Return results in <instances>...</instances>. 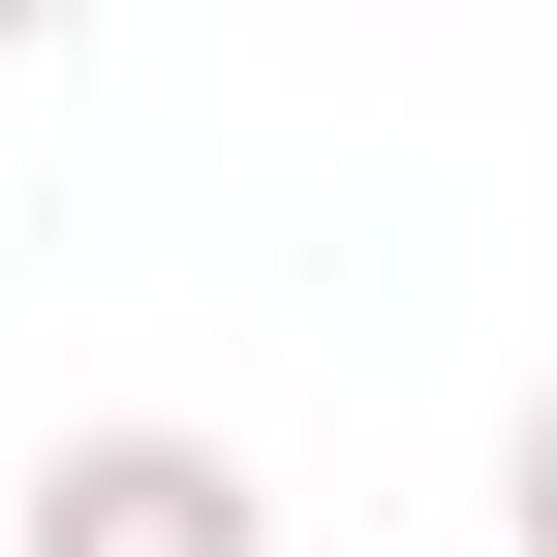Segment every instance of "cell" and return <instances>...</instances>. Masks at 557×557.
<instances>
[{
	"mask_svg": "<svg viewBox=\"0 0 557 557\" xmlns=\"http://www.w3.org/2000/svg\"><path fill=\"white\" fill-rule=\"evenodd\" d=\"M0 557H278V496H248L218 434H32Z\"/></svg>",
	"mask_w": 557,
	"mask_h": 557,
	"instance_id": "6da1fadb",
	"label": "cell"
},
{
	"mask_svg": "<svg viewBox=\"0 0 557 557\" xmlns=\"http://www.w3.org/2000/svg\"><path fill=\"white\" fill-rule=\"evenodd\" d=\"M496 557H557V403H527V434H496Z\"/></svg>",
	"mask_w": 557,
	"mask_h": 557,
	"instance_id": "7a4b0ae2",
	"label": "cell"
}]
</instances>
